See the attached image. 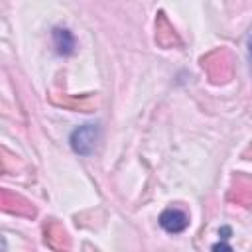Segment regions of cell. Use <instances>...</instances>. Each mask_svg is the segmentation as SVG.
Segmentation results:
<instances>
[{
    "instance_id": "cell-1",
    "label": "cell",
    "mask_w": 252,
    "mask_h": 252,
    "mask_svg": "<svg viewBox=\"0 0 252 252\" xmlns=\"http://www.w3.org/2000/svg\"><path fill=\"white\" fill-rule=\"evenodd\" d=\"M98 134H100V130L96 124H83V126L75 128L69 138L73 152H77L79 156H91L98 142Z\"/></svg>"
},
{
    "instance_id": "cell-2",
    "label": "cell",
    "mask_w": 252,
    "mask_h": 252,
    "mask_svg": "<svg viewBox=\"0 0 252 252\" xmlns=\"http://www.w3.org/2000/svg\"><path fill=\"white\" fill-rule=\"evenodd\" d=\"M189 224V217L185 211L177 209V207H169L165 209L161 215H159V226L171 234H177V232H183Z\"/></svg>"
},
{
    "instance_id": "cell-3",
    "label": "cell",
    "mask_w": 252,
    "mask_h": 252,
    "mask_svg": "<svg viewBox=\"0 0 252 252\" xmlns=\"http://www.w3.org/2000/svg\"><path fill=\"white\" fill-rule=\"evenodd\" d=\"M53 43H55L59 55H71L75 51V37L67 28L53 30Z\"/></svg>"
},
{
    "instance_id": "cell-4",
    "label": "cell",
    "mask_w": 252,
    "mask_h": 252,
    "mask_svg": "<svg viewBox=\"0 0 252 252\" xmlns=\"http://www.w3.org/2000/svg\"><path fill=\"white\" fill-rule=\"evenodd\" d=\"M219 248H220V250H232V248H230L228 244H224V242H219V244H213V250H219Z\"/></svg>"
}]
</instances>
